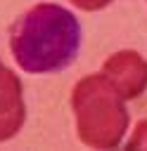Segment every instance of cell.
Here are the masks:
<instances>
[{"label":"cell","mask_w":147,"mask_h":151,"mask_svg":"<svg viewBox=\"0 0 147 151\" xmlns=\"http://www.w3.org/2000/svg\"><path fill=\"white\" fill-rule=\"evenodd\" d=\"M102 73L121 92L123 99H135L147 90V61L133 50L111 54L104 61Z\"/></svg>","instance_id":"cell-3"},{"label":"cell","mask_w":147,"mask_h":151,"mask_svg":"<svg viewBox=\"0 0 147 151\" xmlns=\"http://www.w3.org/2000/svg\"><path fill=\"white\" fill-rule=\"evenodd\" d=\"M26 118L24 94H21V80L12 71L0 73V142H7L14 137Z\"/></svg>","instance_id":"cell-4"},{"label":"cell","mask_w":147,"mask_h":151,"mask_svg":"<svg viewBox=\"0 0 147 151\" xmlns=\"http://www.w3.org/2000/svg\"><path fill=\"white\" fill-rule=\"evenodd\" d=\"M126 146L128 149H147V120L138 123V127H135L133 137L126 142Z\"/></svg>","instance_id":"cell-5"},{"label":"cell","mask_w":147,"mask_h":151,"mask_svg":"<svg viewBox=\"0 0 147 151\" xmlns=\"http://www.w3.org/2000/svg\"><path fill=\"white\" fill-rule=\"evenodd\" d=\"M71 5H76L78 9H85V12H97L102 7H107L111 0H69Z\"/></svg>","instance_id":"cell-6"},{"label":"cell","mask_w":147,"mask_h":151,"mask_svg":"<svg viewBox=\"0 0 147 151\" xmlns=\"http://www.w3.org/2000/svg\"><path fill=\"white\" fill-rule=\"evenodd\" d=\"M104 73L81 78L71 92L78 139L90 149H114L128 130V109Z\"/></svg>","instance_id":"cell-2"},{"label":"cell","mask_w":147,"mask_h":151,"mask_svg":"<svg viewBox=\"0 0 147 151\" xmlns=\"http://www.w3.org/2000/svg\"><path fill=\"white\" fill-rule=\"evenodd\" d=\"M2 71H5V66H2V64H0V73H2Z\"/></svg>","instance_id":"cell-7"},{"label":"cell","mask_w":147,"mask_h":151,"mask_svg":"<svg viewBox=\"0 0 147 151\" xmlns=\"http://www.w3.org/2000/svg\"><path fill=\"white\" fill-rule=\"evenodd\" d=\"M78 47V19L55 2L33 5L9 31L12 57L26 73H57L76 59Z\"/></svg>","instance_id":"cell-1"}]
</instances>
